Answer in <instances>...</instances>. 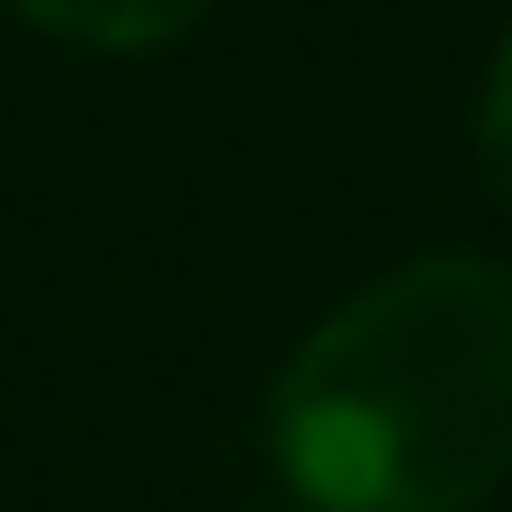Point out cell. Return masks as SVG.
<instances>
[{"mask_svg": "<svg viewBox=\"0 0 512 512\" xmlns=\"http://www.w3.org/2000/svg\"><path fill=\"white\" fill-rule=\"evenodd\" d=\"M306 512H477L512 477V270L423 252L342 297L270 387Z\"/></svg>", "mask_w": 512, "mask_h": 512, "instance_id": "1", "label": "cell"}, {"mask_svg": "<svg viewBox=\"0 0 512 512\" xmlns=\"http://www.w3.org/2000/svg\"><path fill=\"white\" fill-rule=\"evenodd\" d=\"M9 9L36 36L81 45V54H162L207 18V0H9Z\"/></svg>", "mask_w": 512, "mask_h": 512, "instance_id": "2", "label": "cell"}, {"mask_svg": "<svg viewBox=\"0 0 512 512\" xmlns=\"http://www.w3.org/2000/svg\"><path fill=\"white\" fill-rule=\"evenodd\" d=\"M477 171H486V198L512 216V27L486 63V90H477Z\"/></svg>", "mask_w": 512, "mask_h": 512, "instance_id": "3", "label": "cell"}]
</instances>
